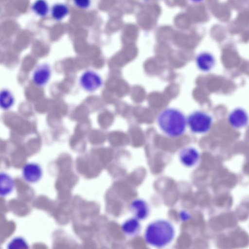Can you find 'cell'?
I'll use <instances>...</instances> for the list:
<instances>
[{
	"label": "cell",
	"instance_id": "6da1fadb",
	"mask_svg": "<svg viewBox=\"0 0 249 249\" xmlns=\"http://www.w3.org/2000/svg\"><path fill=\"white\" fill-rule=\"evenodd\" d=\"M158 125L160 130L171 138H177L186 131L187 117L178 109L168 107L162 110L157 118Z\"/></svg>",
	"mask_w": 249,
	"mask_h": 249
},
{
	"label": "cell",
	"instance_id": "7a4b0ae2",
	"mask_svg": "<svg viewBox=\"0 0 249 249\" xmlns=\"http://www.w3.org/2000/svg\"><path fill=\"white\" fill-rule=\"evenodd\" d=\"M175 236L173 225L165 219H157L149 223L144 232V239L148 245L162 248L170 244Z\"/></svg>",
	"mask_w": 249,
	"mask_h": 249
},
{
	"label": "cell",
	"instance_id": "3957f363",
	"mask_svg": "<svg viewBox=\"0 0 249 249\" xmlns=\"http://www.w3.org/2000/svg\"><path fill=\"white\" fill-rule=\"evenodd\" d=\"M187 126L195 134H201L208 132L213 124V119L208 113L201 110L192 112L187 117Z\"/></svg>",
	"mask_w": 249,
	"mask_h": 249
},
{
	"label": "cell",
	"instance_id": "277c9868",
	"mask_svg": "<svg viewBox=\"0 0 249 249\" xmlns=\"http://www.w3.org/2000/svg\"><path fill=\"white\" fill-rule=\"evenodd\" d=\"M80 84L86 91H94L99 89L102 84L101 76L92 71H87L81 76Z\"/></svg>",
	"mask_w": 249,
	"mask_h": 249
},
{
	"label": "cell",
	"instance_id": "5b68a950",
	"mask_svg": "<svg viewBox=\"0 0 249 249\" xmlns=\"http://www.w3.org/2000/svg\"><path fill=\"white\" fill-rule=\"evenodd\" d=\"M180 163L186 167H192L196 165L199 159L198 151L192 146H186L182 148L178 154Z\"/></svg>",
	"mask_w": 249,
	"mask_h": 249
},
{
	"label": "cell",
	"instance_id": "8992f818",
	"mask_svg": "<svg viewBox=\"0 0 249 249\" xmlns=\"http://www.w3.org/2000/svg\"><path fill=\"white\" fill-rule=\"evenodd\" d=\"M230 124L233 128L239 129L246 126L249 122V116L243 108L234 109L229 114L228 118Z\"/></svg>",
	"mask_w": 249,
	"mask_h": 249
},
{
	"label": "cell",
	"instance_id": "52a82bcc",
	"mask_svg": "<svg viewBox=\"0 0 249 249\" xmlns=\"http://www.w3.org/2000/svg\"><path fill=\"white\" fill-rule=\"evenodd\" d=\"M133 216L140 220L146 219L149 213V207L147 203L140 198L132 200L129 206Z\"/></svg>",
	"mask_w": 249,
	"mask_h": 249
},
{
	"label": "cell",
	"instance_id": "ba28073f",
	"mask_svg": "<svg viewBox=\"0 0 249 249\" xmlns=\"http://www.w3.org/2000/svg\"><path fill=\"white\" fill-rule=\"evenodd\" d=\"M22 174L25 181L29 183H35L40 179L42 170L38 164L29 163L23 166Z\"/></svg>",
	"mask_w": 249,
	"mask_h": 249
},
{
	"label": "cell",
	"instance_id": "9c48e42d",
	"mask_svg": "<svg viewBox=\"0 0 249 249\" xmlns=\"http://www.w3.org/2000/svg\"><path fill=\"white\" fill-rule=\"evenodd\" d=\"M214 56L208 52H202L196 57V65L201 71L208 72L211 71L215 64Z\"/></svg>",
	"mask_w": 249,
	"mask_h": 249
},
{
	"label": "cell",
	"instance_id": "30bf717a",
	"mask_svg": "<svg viewBox=\"0 0 249 249\" xmlns=\"http://www.w3.org/2000/svg\"><path fill=\"white\" fill-rule=\"evenodd\" d=\"M50 67L47 64L39 66L33 74V81L38 86H43L49 81L51 76Z\"/></svg>",
	"mask_w": 249,
	"mask_h": 249
},
{
	"label": "cell",
	"instance_id": "8fae6325",
	"mask_svg": "<svg viewBox=\"0 0 249 249\" xmlns=\"http://www.w3.org/2000/svg\"><path fill=\"white\" fill-rule=\"evenodd\" d=\"M121 229L126 236L135 237L141 231L140 220L134 217L129 218L125 220L121 225Z\"/></svg>",
	"mask_w": 249,
	"mask_h": 249
},
{
	"label": "cell",
	"instance_id": "7c38bea8",
	"mask_svg": "<svg viewBox=\"0 0 249 249\" xmlns=\"http://www.w3.org/2000/svg\"><path fill=\"white\" fill-rule=\"evenodd\" d=\"M0 192L1 196H5L9 194L14 188V181L12 178L7 174L1 172Z\"/></svg>",
	"mask_w": 249,
	"mask_h": 249
},
{
	"label": "cell",
	"instance_id": "4fadbf2b",
	"mask_svg": "<svg viewBox=\"0 0 249 249\" xmlns=\"http://www.w3.org/2000/svg\"><path fill=\"white\" fill-rule=\"evenodd\" d=\"M14 99L12 93L7 89L1 91L0 94V105L3 109H7L10 108L13 103Z\"/></svg>",
	"mask_w": 249,
	"mask_h": 249
},
{
	"label": "cell",
	"instance_id": "5bb4252c",
	"mask_svg": "<svg viewBox=\"0 0 249 249\" xmlns=\"http://www.w3.org/2000/svg\"><path fill=\"white\" fill-rule=\"evenodd\" d=\"M69 12L68 7L62 3H58L54 5L52 9L53 17L56 20L63 19Z\"/></svg>",
	"mask_w": 249,
	"mask_h": 249
},
{
	"label": "cell",
	"instance_id": "9a60e30c",
	"mask_svg": "<svg viewBox=\"0 0 249 249\" xmlns=\"http://www.w3.org/2000/svg\"><path fill=\"white\" fill-rule=\"evenodd\" d=\"M33 10L38 16H45L49 11V6L45 0H36L33 5Z\"/></svg>",
	"mask_w": 249,
	"mask_h": 249
},
{
	"label": "cell",
	"instance_id": "2e32d148",
	"mask_svg": "<svg viewBox=\"0 0 249 249\" xmlns=\"http://www.w3.org/2000/svg\"><path fill=\"white\" fill-rule=\"evenodd\" d=\"M9 249H26L28 246L24 238L21 237H16L13 239L7 245Z\"/></svg>",
	"mask_w": 249,
	"mask_h": 249
},
{
	"label": "cell",
	"instance_id": "e0dca14e",
	"mask_svg": "<svg viewBox=\"0 0 249 249\" xmlns=\"http://www.w3.org/2000/svg\"><path fill=\"white\" fill-rule=\"evenodd\" d=\"M75 5L82 9L88 8L90 3V0H73Z\"/></svg>",
	"mask_w": 249,
	"mask_h": 249
},
{
	"label": "cell",
	"instance_id": "ac0fdd59",
	"mask_svg": "<svg viewBox=\"0 0 249 249\" xmlns=\"http://www.w3.org/2000/svg\"><path fill=\"white\" fill-rule=\"evenodd\" d=\"M192 0L195 2H199V1H201L202 0Z\"/></svg>",
	"mask_w": 249,
	"mask_h": 249
}]
</instances>
